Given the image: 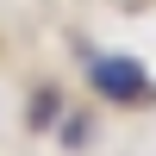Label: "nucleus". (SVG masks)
<instances>
[{"mask_svg": "<svg viewBox=\"0 0 156 156\" xmlns=\"http://www.w3.org/2000/svg\"><path fill=\"white\" fill-rule=\"evenodd\" d=\"M87 87L100 100H112V106H144L150 100V69L137 56H125V50H100V56H87Z\"/></svg>", "mask_w": 156, "mask_h": 156, "instance_id": "obj_1", "label": "nucleus"}, {"mask_svg": "<svg viewBox=\"0 0 156 156\" xmlns=\"http://www.w3.org/2000/svg\"><path fill=\"white\" fill-rule=\"evenodd\" d=\"M25 125H31V131H56V125H62V87H56V81H44V87L31 94Z\"/></svg>", "mask_w": 156, "mask_h": 156, "instance_id": "obj_2", "label": "nucleus"}, {"mask_svg": "<svg viewBox=\"0 0 156 156\" xmlns=\"http://www.w3.org/2000/svg\"><path fill=\"white\" fill-rule=\"evenodd\" d=\"M56 137H62V150H81L87 137H94V112H62Z\"/></svg>", "mask_w": 156, "mask_h": 156, "instance_id": "obj_3", "label": "nucleus"}]
</instances>
